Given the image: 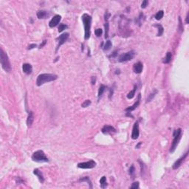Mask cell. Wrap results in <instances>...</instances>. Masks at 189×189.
Listing matches in <instances>:
<instances>
[{
    "label": "cell",
    "instance_id": "obj_41",
    "mask_svg": "<svg viewBox=\"0 0 189 189\" xmlns=\"http://www.w3.org/2000/svg\"><path fill=\"white\" fill-rule=\"evenodd\" d=\"M188 17H189V13H188L187 16H186V18H185V23L186 24H188Z\"/></svg>",
    "mask_w": 189,
    "mask_h": 189
},
{
    "label": "cell",
    "instance_id": "obj_20",
    "mask_svg": "<svg viewBox=\"0 0 189 189\" xmlns=\"http://www.w3.org/2000/svg\"><path fill=\"white\" fill-rule=\"evenodd\" d=\"M154 27H157V30H158V33H157V36H162V35L163 34V32H164V28H163V27L161 24H155Z\"/></svg>",
    "mask_w": 189,
    "mask_h": 189
},
{
    "label": "cell",
    "instance_id": "obj_22",
    "mask_svg": "<svg viewBox=\"0 0 189 189\" xmlns=\"http://www.w3.org/2000/svg\"><path fill=\"white\" fill-rule=\"evenodd\" d=\"M106 86L104 85V84H101L99 87V89H98V100H100V98L102 97L103 94L104 92V91L106 90Z\"/></svg>",
    "mask_w": 189,
    "mask_h": 189
},
{
    "label": "cell",
    "instance_id": "obj_4",
    "mask_svg": "<svg viewBox=\"0 0 189 189\" xmlns=\"http://www.w3.org/2000/svg\"><path fill=\"white\" fill-rule=\"evenodd\" d=\"M173 137H174V140H173L172 144L171 146V148L169 150L170 153H173L176 150L177 145L179 144V142L182 137V129L180 128L175 129L173 133Z\"/></svg>",
    "mask_w": 189,
    "mask_h": 189
},
{
    "label": "cell",
    "instance_id": "obj_40",
    "mask_svg": "<svg viewBox=\"0 0 189 189\" xmlns=\"http://www.w3.org/2000/svg\"><path fill=\"white\" fill-rule=\"evenodd\" d=\"M46 43H47V41L46 40H44V41H43V42H42V44H40V46H39V48H42L45 44H46Z\"/></svg>",
    "mask_w": 189,
    "mask_h": 189
},
{
    "label": "cell",
    "instance_id": "obj_33",
    "mask_svg": "<svg viewBox=\"0 0 189 189\" xmlns=\"http://www.w3.org/2000/svg\"><path fill=\"white\" fill-rule=\"evenodd\" d=\"M179 28L181 32H183L184 28H183V26H182V19H181L180 16H179Z\"/></svg>",
    "mask_w": 189,
    "mask_h": 189
},
{
    "label": "cell",
    "instance_id": "obj_2",
    "mask_svg": "<svg viewBox=\"0 0 189 189\" xmlns=\"http://www.w3.org/2000/svg\"><path fill=\"white\" fill-rule=\"evenodd\" d=\"M58 78V75L55 74H50V73H43L40 74L36 79V85L40 86L45 83L51 82Z\"/></svg>",
    "mask_w": 189,
    "mask_h": 189
},
{
    "label": "cell",
    "instance_id": "obj_3",
    "mask_svg": "<svg viewBox=\"0 0 189 189\" xmlns=\"http://www.w3.org/2000/svg\"><path fill=\"white\" fill-rule=\"evenodd\" d=\"M0 62H1L2 67L5 72L10 73L11 71V65L9 58L2 49H1V52H0Z\"/></svg>",
    "mask_w": 189,
    "mask_h": 189
},
{
    "label": "cell",
    "instance_id": "obj_7",
    "mask_svg": "<svg viewBox=\"0 0 189 189\" xmlns=\"http://www.w3.org/2000/svg\"><path fill=\"white\" fill-rule=\"evenodd\" d=\"M69 37H70V33H64L61 34V36H59L57 38V40H58V43L57 47H56V49H55V52H56V53H57L58 49L60 48V47H61V45L64 44L67 41V39H69Z\"/></svg>",
    "mask_w": 189,
    "mask_h": 189
},
{
    "label": "cell",
    "instance_id": "obj_37",
    "mask_svg": "<svg viewBox=\"0 0 189 189\" xmlns=\"http://www.w3.org/2000/svg\"><path fill=\"white\" fill-rule=\"evenodd\" d=\"M117 52H118V50H116L115 51L113 52V53H112L109 57H110V58H115V57H116V56L117 55Z\"/></svg>",
    "mask_w": 189,
    "mask_h": 189
},
{
    "label": "cell",
    "instance_id": "obj_30",
    "mask_svg": "<svg viewBox=\"0 0 189 189\" xmlns=\"http://www.w3.org/2000/svg\"><path fill=\"white\" fill-rule=\"evenodd\" d=\"M67 28V26L64 24H60L59 27H58V32L61 33L62 31H64V30H66Z\"/></svg>",
    "mask_w": 189,
    "mask_h": 189
},
{
    "label": "cell",
    "instance_id": "obj_16",
    "mask_svg": "<svg viewBox=\"0 0 189 189\" xmlns=\"http://www.w3.org/2000/svg\"><path fill=\"white\" fill-rule=\"evenodd\" d=\"M33 120H34L33 112L32 111L28 112V117H27V125L28 127H30L31 126H32V124L33 123Z\"/></svg>",
    "mask_w": 189,
    "mask_h": 189
},
{
    "label": "cell",
    "instance_id": "obj_31",
    "mask_svg": "<svg viewBox=\"0 0 189 189\" xmlns=\"http://www.w3.org/2000/svg\"><path fill=\"white\" fill-rule=\"evenodd\" d=\"M103 33V30L101 29V28H98L97 30H95V31H94V34H95L98 37L101 36Z\"/></svg>",
    "mask_w": 189,
    "mask_h": 189
},
{
    "label": "cell",
    "instance_id": "obj_25",
    "mask_svg": "<svg viewBox=\"0 0 189 189\" xmlns=\"http://www.w3.org/2000/svg\"><path fill=\"white\" fill-rule=\"evenodd\" d=\"M79 182H86L89 185V188H92V182L89 179V177H82L79 179Z\"/></svg>",
    "mask_w": 189,
    "mask_h": 189
},
{
    "label": "cell",
    "instance_id": "obj_6",
    "mask_svg": "<svg viewBox=\"0 0 189 189\" xmlns=\"http://www.w3.org/2000/svg\"><path fill=\"white\" fill-rule=\"evenodd\" d=\"M135 55V52L134 50H131L128 52H126V53H123L122 55H120L119 57H118V59L117 61L119 62H126V61H131L134 58Z\"/></svg>",
    "mask_w": 189,
    "mask_h": 189
},
{
    "label": "cell",
    "instance_id": "obj_21",
    "mask_svg": "<svg viewBox=\"0 0 189 189\" xmlns=\"http://www.w3.org/2000/svg\"><path fill=\"white\" fill-rule=\"evenodd\" d=\"M157 92H158V91H157V89H154L151 93H150V94H148V96L147 99H146V103H148V102H150L151 101H152L153 98L155 97V95L157 94Z\"/></svg>",
    "mask_w": 189,
    "mask_h": 189
},
{
    "label": "cell",
    "instance_id": "obj_35",
    "mask_svg": "<svg viewBox=\"0 0 189 189\" xmlns=\"http://www.w3.org/2000/svg\"><path fill=\"white\" fill-rule=\"evenodd\" d=\"M148 1H147V0H144L141 4V8H143V9L146 8L148 6Z\"/></svg>",
    "mask_w": 189,
    "mask_h": 189
},
{
    "label": "cell",
    "instance_id": "obj_23",
    "mask_svg": "<svg viewBox=\"0 0 189 189\" xmlns=\"http://www.w3.org/2000/svg\"><path fill=\"white\" fill-rule=\"evenodd\" d=\"M136 90H137V86L135 85L133 90H132V91H130V92L128 93V94H127V98H128V99H132V98L135 97V94Z\"/></svg>",
    "mask_w": 189,
    "mask_h": 189
},
{
    "label": "cell",
    "instance_id": "obj_34",
    "mask_svg": "<svg viewBox=\"0 0 189 189\" xmlns=\"http://www.w3.org/2000/svg\"><path fill=\"white\" fill-rule=\"evenodd\" d=\"M140 188V186H139V182H133L132 185V186H131V188H132V189H137V188Z\"/></svg>",
    "mask_w": 189,
    "mask_h": 189
},
{
    "label": "cell",
    "instance_id": "obj_13",
    "mask_svg": "<svg viewBox=\"0 0 189 189\" xmlns=\"http://www.w3.org/2000/svg\"><path fill=\"white\" fill-rule=\"evenodd\" d=\"M61 19V16L60 15H55V16H54L53 18H52V19L50 21V22H49V26H50V27L52 28V27L57 26V25L58 24V23L60 22Z\"/></svg>",
    "mask_w": 189,
    "mask_h": 189
},
{
    "label": "cell",
    "instance_id": "obj_38",
    "mask_svg": "<svg viewBox=\"0 0 189 189\" xmlns=\"http://www.w3.org/2000/svg\"><path fill=\"white\" fill-rule=\"evenodd\" d=\"M95 81H96V77L95 76H92L91 78V83L92 85H94V84H95Z\"/></svg>",
    "mask_w": 189,
    "mask_h": 189
},
{
    "label": "cell",
    "instance_id": "obj_26",
    "mask_svg": "<svg viewBox=\"0 0 189 189\" xmlns=\"http://www.w3.org/2000/svg\"><path fill=\"white\" fill-rule=\"evenodd\" d=\"M112 46V42H111L110 40H107V41H106V43H105V44H104V50L108 51V50H109L111 49Z\"/></svg>",
    "mask_w": 189,
    "mask_h": 189
},
{
    "label": "cell",
    "instance_id": "obj_27",
    "mask_svg": "<svg viewBox=\"0 0 189 189\" xmlns=\"http://www.w3.org/2000/svg\"><path fill=\"white\" fill-rule=\"evenodd\" d=\"M163 16H164V11L163 10H160V11H158L156 13L155 19L157 20H160L163 17Z\"/></svg>",
    "mask_w": 189,
    "mask_h": 189
},
{
    "label": "cell",
    "instance_id": "obj_36",
    "mask_svg": "<svg viewBox=\"0 0 189 189\" xmlns=\"http://www.w3.org/2000/svg\"><path fill=\"white\" fill-rule=\"evenodd\" d=\"M110 16H111V14H110L109 12H106V13H105V14H104V19H105V20H106V21L109 20V19Z\"/></svg>",
    "mask_w": 189,
    "mask_h": 189
},
{
    "label": "cell",
    "instance_id": "obj_15",
    "mask_svg": "<svg viewBox=\"0 0 189 189\" xmlns=\"http://www.w3.org/2000/svg\"><path fill=\"white\" fill-rule=\"evenodd\" d=\"M143 65L141 62H137V63H135V64H134L133 66V70L135 73L137 74H140L143 72Z\"/></svg>",
    "mask_w": 189,
    "mask_h": 189
},
{
    "label": "cell",
    "instance_id": "obj_42",
    "mask_svg": "<svg viewBox=\"0 0 189 189\" xmlns=\"http://www.w3.org/2000/svg\"><path fill=\"white\" fill-rule=\"evenodd\" d=\"M142 145V143L141 142H140L137 145H136V148H140V146Z\"/></svg>",
    "mask_w": 189,
    "mask_h": 189
},
{
    "label": "cell",
    "instance_id": "obj_29",
    "mask_svg": "<svg viewBox=\"0 0 189 189\" xmlns=\"http://www.w3.org/2000/svg\"><path fill=\"white\" fill-rule=\"evenodd\" d=\"M105 27V39H107L109 37V24L108 22H106L104 24Z\"/></svg>",
    "mask_w": 189,
    "mask_h": 189
},
{
    "label": "cell",
    "instance_id": "obj_1",
    "mask_svg": "<svg viewBox=\"0 0 189 189\" xmlns=\"http://www.w3.org/2000/svg\"><path fill=\"white\" fill-rule=\"evenodd\" d=\"M82 21L84 26V39L88 40L91 36L92 16L87 13H84L82 16Z\"/></svg>",
    "mask_w": 189,
    "mask_h": 189
},
{
    "label": "cell",
    "instance_id": "obj_24",
    "mask_svg": "<svg viewBox=\"0 0 189 189\" xmlns=\"http://www.w3.org/2000/svg\"><path fill=\"white\" fill-rule=\"evenodd\" d=\"M100 185L102 188H105L107 186V182H106V177L105 176L102 177L100 179Z\"/></svg>",
    "mask_w": 189,
    "mask_h": 189
},
{
    "label": "cell",
    "instance_id": "obj_28",
    "mask_svg": "<svg viewBox=\"0 0 189 189\" xmlns=\"http://www.w3.org/2000/svg\"><path fill=\"white\" fill-rule=\"evenodd\" d=\"M129 175L132 177V178H135V166L133 165L131 166V167L129 168Z\"/></svg>",
    "mask_w": 189,
    "mask_h": 189
},
{
    "label": "cell",
    "instance_id": "obj_9",
    "mask_svg": "<svg viewBox=\"0 0 189 189\" xmlns=\"http://www.w3.org/2000/svg\"><path fill=\"white\" fill-rule=\"evenodd\" d=\"M188 151H187L180 158H179L177 160H176L175 161V163L173 164V166H172V168L174 169V170H176V169H177V168H179V167H180V166L182 165V162L185 160V158L188 157Z\"/></svg>",
    "mask_w": 189,
    "mask_h": 189
},
{
    "label": "cell",
    "instance_id": "obj_5",
    "mask_svg": "<svg viewBox=\"0 0 189 189\" xmlns=\"http://www.w3.org/2000/svg\"><path fill=\"white\" fill-rule=\"evenodd\" d=\"M32 160L37 163H47L49 162V159L45 155L44 152L42 150H38L35 151L32 155Z\"/></svg>",
    "mask_w": 189,
    "mask_h": 189
},
{
    "label": "cell",
    "instance_id": "obj_18",
    "mask_svg": "<svg viewBox=\"0 0 189 189\" xmlns=\"http://www.w3.org/2000/svg\"><path fill=\"white\" fill-rule=\"evenodd\" d=\"M36 15H37L38 19H46L47 17H48L50 16V13L45 10H39L37 12Z\"/></svg>",
    "mask_w": 189,
    "mask_h": 189
},
{
    "label": "cell",
    "instance_id": "obj_11",
    "mask_svg": "<svg viewBox=\"0 0 189 189\" xmlns=\"http://www.w3.org/2000/svg\"><path fill=\"white\" fill-rule=\"evenodd\" d=\"M140 99H141V94L139 93L138 95H137V99L136 102H135L132 106H129V107H128V108L126 109L125 111L126 112H131L134 111L136 108H137V107L139 106V105H140Z\"/></svg>",
    "mask_w": 189,
    "mask_h": 189
},
{
    "label": "cell",
    "instance_id": "obj_10",
    "mask_svg": "<svg viewBox=\"0 0 189 189\" xmlns=\"http://www.w3.org/2000/svg\"><path fill=\"white\" fill-rule=\"evenodd\" d=\"M140 135V130H139V123L137 121L135 124L132 129V138L133 140H137L139 137Z\"/></svg>",
    "mask_w": 189,
    "mask_h": 189
},
{
    "label": "cell",
    "instance_id": "obj_14",
    "mask_svg": "<svg viewBox=\"0 0 189 189\" xmlns=\"http://www.w3.org/2000/svg\"><path fill=\"white\" fill-rule=\"evenodd\" d=\"M22 71L23 73H24L27 75H30L32 73L33 71V67L30 64H28V63H24L22 65Z\"/></svg>",
    "mask_w": 189,
    "mask_h": 189
},
{
    "label": "cell",
    "instance_id": "obj_32",
    "mask_svg": "<svg viewBox=\"0 0 189 189\" xmlns=\"http://www.w3.org/2000/svg\"><path fill=\"white\" fill-rule=\"evenodd\" d=\"M91 104V101L90 100H86L83 104H82V107H84V108H86V107H87V106H89V105Z\"/></svg>",
    "mask_w": 189,
    "mask_h": 189
},
{
    "label": "cell",
    "instance_id": "obj_19",
    "mask_svg": "<svg viewBox=\"0 0 189 189\" xmlns=\"http://www.w3.org/2000/svg\"><path fill=\"white\" fill-rule=\"evenodd\" d=\"M171 58H172V54L171 52H168L165 56V58L163 60V62L164 64H169V63L171 61Z\"/></svg>",
    "mask_w": 189,
    "mask_h": 189
},
{
    "label": "cell",
    "instance_id": "obj_12",
    "mask_svg": "<svg viewBox=\"0 0 189 189\" xmlns=\"http://www.w3.org/2000/svg\"><path fill=\"white\" fill-rule=\"evenodd\" d=\"M101 132H102V133L104 134V135H110V134L115 133V132H116V129H115L113 126H112L105 125L102 128Z\"/></svg>",
    "mask_w": 189,
    "mask_h": 189
},
{
    "label": "cell",
    "instance_id": "obj_39",
    "mask_svg": "<svg viewBox=\"0 0 189 189\" xmlns=\"http://www.w3.org/2000/svg\"><path fill=\"white\" fill-rule=\"evenodd\" d=\"M37 47V45L36 44H30L29 47H28V50H32V49H33V48H35V47Z\"/></svg>",
    "mask_w": 189,
    "mask_h": 189
},
{
    "label": "cell",
    "instance_id": "obj_17",
    "mask_svg": "<svg viewBox=\"0 0 189 189\" xmlns=\"http://www.w3.org/2000/svg\"><path fill=\"white\" fill-rule=\"evenodd\" d=\"M33 174L38 177V179H39V180L41 183H43L44 182V177L42 171L39 168H35L33 170Z\"/></svg>",
    "mask_w": 189,
    "mask_h": 189
},
{
    "label": "cell",
    "instance_id": "obj_8",
    "mask_svg": "<svg viewBox=\"0 0 189 189\" xmlns=\"http://www.w3.org/2000/svg\"><path fill=\"white\" fill-rule=\"evenodd\" d=\"M78 168H83V169H91L93 168L96 166V163L94 160H89L87 162H84V163H80L78 164L77 166Z\"/></svg>",
    "mask_w": 189,
    "mask_h": 189
}]
</instances>
